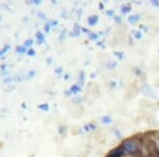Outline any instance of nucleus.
<instances>
[{"label":"nucleus","mask_w":159,"mask_h":157,"mask_svg":"<svg viewBox=\"0 0 159 157\" xmlns=\"http://www.w3.org/2000/svg\"><path fill=\"white\" fill-rule=\"evenodd\" d=\"M123 148L126 151H129V153H133V154L139 151V145H138V143L136 142L135 140H129V141H126V142H124Z\"/></svg>","instance_id":"nucleus-1"}]
</instances>
